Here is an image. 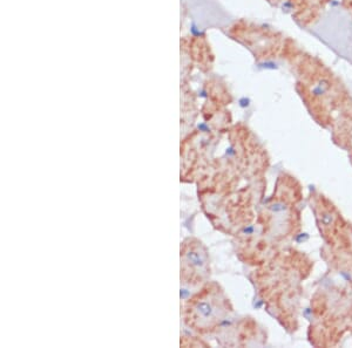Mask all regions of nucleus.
I'll use <instances>...</instances> for the list:
<instances>
[{
    "instance_id": "obj_1",
    "label": "nucleus",
    "mask_w": 352,
    "mask_h": 348,
    "mask_svg": "<svg viewBox=\"0 0 352 348\" xmlns=\"http://www.w3.org/2000/svg\"><path fill=\"white\" fill-rule=\"evenodd\" d=\"M227 301L219 291H210L198 299L192 310L194 320L202 328H211L223 319Z\"/></svg>"
},
{
    "instance_id": "obj_2",
    "label": "nucleus",
    "mask_w": 352,
    "mask_h": 348,
    "mask_svg": "<svg viewBox=\"0 0 352 348\" xmlns=\"http://www.w3.org/2000/svg\"><path fill=\"white\" fill-rule=\"evenodd\" d=\"M187 260L189 265L197 270L200 273H207L208 267V258L207 253L203 250L201 245H197L195 248H192L187 252Z\"/></svg>"
},
{
    "instance_id": "obj_3",
    "label": "nucleus",
    "mask_w": 352,
    "mask_h": 348,
    "mask_svg": "<svg viewBox=\"0 0 352 348\" xmlns=\"http://www.w3.org/2000/svg\"><path fill=\"white\" fill-rule=\"evenodd\" d=\"M317 215H318L317 218H318V221H319L320 227L323 229V231L324 232L330 231L331 226H333L335 223H336V216L332 213V211L327 210V209H324V207H323V209L320 207Z\"/></svg>"
}]
</instances>
